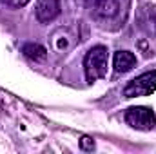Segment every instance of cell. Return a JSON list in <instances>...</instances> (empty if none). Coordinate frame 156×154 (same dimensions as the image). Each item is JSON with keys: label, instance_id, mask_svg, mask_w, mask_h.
Listing matches in <instances>:
<instances>
[{"label": "cell", "instance_id": "cell-1", "mask_svg": "<svg viewBox=\"0 0 156 154\" xmlns=\"http://www.w3.org/2000/svg\"><path fill=\"white\" fill-rule=\"evenodd\" d=\"M107 58H109V51L104 45H94L87 51L83 58V71H85V80L89 83L107 75Z\"/></svg>", "mask_w": 156, "mask_h": 154}, {"label": "cell", "instance_id": "cell-2", "mask_svg": "<svg viewBox=\"0 0 156 154\" xmlns=\"http://www.w3.org/2000/svg\"><path fill=\"white\" fill-rule=\"evenodd\" d=\"M154 91H156V69L133 78L125 85L123 96L125 98H138V96H147Z\"/></svg>", "mask_w": 156, "mask_h": 154}, {"label": "cell", "instance_id": "cell-3", "mask_svg": "<svg viewBox=\"0 0 156 154\" xmlns=\"http://www.w3.org/2000/svg\"><path fill=\"white\" fill-rule=\"evenodd\" d=\"M125 121L133 129L151 131V129H154V125H156V116L151 107L138 105V107H129L125 111Z\"/></svg>", "mask_w": 156, "mask_h": 154}, {"label": "cell", "instance_id": "cell-4", "mask_svg": "<svg viewBox=\"0 0 156 154\" xmlns=\"http://www.w3.org/2000/svg\"><path fill=\"white\" fill-rule=\"evenodd\" d=\"M93 13L98 20H104V22H109V20H115L120 16V11H122V0H96L93 4Z\"/></svg>", "mask_w": 156, "mask_h": 154}, {"label": "cell", "instance_id": "cell-5", "mask_svg": "<svg viewBox=\"0 0 156 154\" xmlns=\"http://www.w3.org/2000/svg\"><path fill=\"white\" fill-rule=\"evenodd\" d=\"M37 20L40 24H49L60 15V0H38L37 7Z\"/></svg>", "mask_w": 156, "mask_h": 154}, {"label": "cell", "instance_id": "cell-6", "mask_svg": "<svg viewBox=\"0 0 156 154\" xmlns=\"http://www.w3.org/2000/svg\"><path fill=\"white\" fill-rule=\"evenodd\" d=\"M113 67L116 73H129L133 67H136V56L131 51H116L113 56Z\"/></svg>", "mask_w": 156, "mask_h": 154}, {"label": "cell", "instance_id": "cell-7", "mask_svg": "<svg viewBox=\"0 0 156 154\" xmlns=\"http://www.w3.org/2000/svg\"><path fill=\"white\" fill-rule=\"evenodd\" d=\"M22 53H24L29 60H35V62H42V60H45V56H47L45 47H42L40 44H26V45L22 47Z\"/></svg>", "mask_w": 156, "mask_h": 154}, {"label": "cell", "instance_id": "cell-8", "mask_svg": "<svg viewBox=\"0 0 156 154\" xmlns=\"http://www.w3.org/2000/svg\"><path fill=\"white\" fill-rule=\"evenodd\" d=\"M80 149L82 151H93L94 149V140L89 136H82L80 138Z\"/></svg>", "mask_w": 156, "mask_h": 154}, {"label": "cell", "instance_id": "cell-9", "mask_svg": "<svg viewBox=\"0 0 156 154\" xmlns=\"http://www.w3.org/2000/svg\"><path fill=\"white\" fill-rule=\"evenodd\" d=\"M2 4H5L7 7H13V9H16V7H24V5H27L31 0H0Z\"/></svg>", "mask_w": 156, "mask_h": 154}, {"label": "cell", "instance_id": "cell-10", "mask_svg": "<svg viewBox=\"0 0 156 154\" xmlns=\"http://www.w3.org/2000/svg\"><path fill=\"white\" fill-rule=\"evenodd\" d=\"M76 4H80V5H83V7H93V4L96 2V0H75Z\"/></svg>", "mask_w": 156, "mask_h": 154}]
</instances>
